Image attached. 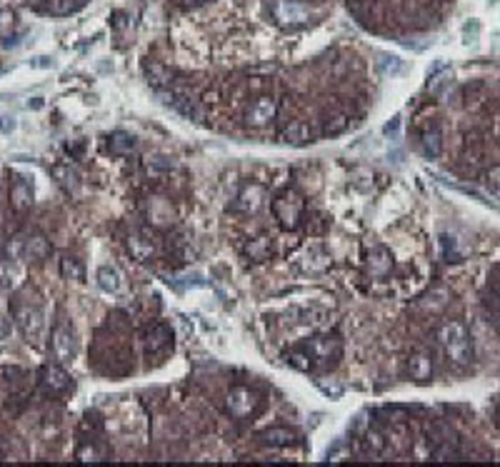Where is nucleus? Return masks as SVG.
Here are the masks:
<instances>
[{"mask_svg": "<svg viewBox=\"0 0 500 467\" xmlns=\"http://www.w3.org/2000/svg\"><path fill=\"white\" fill-rule=\"evenodd\" d=\"M435 342H438L440 352L446 357V363L458 373L475 368L478 363V350H475V337L463 320L451 318L435 328Z\"/></svg>", "mask_w": 500, "mask_h": 467, "instance_id": "obj_1", "label": "nucleus"}, {"mask_svg": "<svg viewBox=\"0 0 500 467\" xmlns=\"http://www.w3.org/2000/svg\"><path fill=\"white\" fill-rule=\"evenodd\" d=\"M341 357V342L336 337H313L310 342L303 345V350L298 355H291V363L298 365L300 360H308V368H315V365H330L336 363Z\"/></svg>", "mask_w": 500, "mask_h": 467, "instance_id": "obj_2", "label": "nucleus"}, {"mask_svg": "<svg viewBox=\"0 0 500 467\" xmlns=\"http://www.w3.org/2000/svg\"><path fill=\"white\" fill-rule=\"evenodd\" d=\"M13 318H16L20 335L30 345H40L45 340V315L40 308H35V305H16Z\"/></svg>", "mask_w": 500, "mask_h": 467, "instance_id": "obj_3", "label": "nucleus"}, {"mask_svg": "<svg viewBox=\"0 0 500 467\" xmlns=\"http://www.w3.org/2000/svg\"><path fill=\"white\" fill-rule=\"evenodd\" d=\"M310 8L300 0H275L273 3V18L281 25L286 27H298V25H305L310 20Z\"/></svg>", "mask_w": 500, "mask_h": 467, "instance_id": "obj_4", "label": "nucleus"}, {"mask_svg": "<svg viewBox=\"0 0 500 467\" xmlns=\"http://www.w3.org/2000/svg\"><path fill=\"white\" fill-rule=\"evenodd\" d=\"M8 253L20 260H43L50 255V245L43 235H25V237H16V240L8 245Z\"/></svg>", "mask_w": 500, "mask_h": 467, "instance_id": "obj_5", "label": "nucleus"}, {"mask_svg": "<svg viewBox=\"0 0 500 467\" xmlns=\"http://www.w3.org/2000/svg\"><path fill=\"white\" fill-rule=\"evenodd\" d=\"M295 265H298V270H303V273L318 275L330 268V255L325 253L323 245L313 242V245H305L300 253L295 255Z\"/></svg>", "mask_w": 500, "mask_h": 467, "instance_id": "obj_6", "label": "nucleus"}, {"mask_svg": "<svg viewBox=\"0 0 500 467\" xmlns=\"http://www.w3.org/2000/svg\"><path fill=\"white\" fill-rule=\"evenodd\" d=\"M273 213H275V218L281 220L283 228H295L298 220H300V215H303V200L298 198L295 192L288 190L275 198Z\"/></svg>", "mask_w": 500, "mask_h": 467, "instance_id": "obj_7", "label": "nucleus"}, {"mask_svg": "<svg viewBox=\"0 0 500 467\" xmlns=\"http://www.w3.org/2000/svg\"><path fill=\"white\" fill-rule=\"evenodd\" d=\"M160 98H163L165 105H171L173 110H178L183 118H188V120H195L200 123L203 120V110H200V105L195 103V100L190 98V95L185 93H176V90H171V93H160Z\"/></svg>", "mask_w": 500, "mask_h": 467, "instance_id": "obj_8", "label": "nucleus"}, {"mask_svg": "<svg viewBox=\"0 0 500 467\" xmlns=\"http://www.w3.org/2000/svg\"><path fill=\"white\" fill-rule=\"evenodd\" d=\"M255 405H258V397H255V392L248 390V387H236V390H231V395H228L226 400L228 412L238 420L248 418V415L255 410Z\"/></svg>", "mask_w": 500, "mask_h": 467, "instance_id": "obj_9", "label": "nucleus"}, {"mask_svg": "<svg viewBox=\"0 0 500 467\" xmlns=\"http://www.w3.org/2000/svg\"><path fill=\"white\" fill-rule=\"evenodd\" d=\"M433 373H435V365H433V355H430V352L420 350L408 357V375H410V380H415V382H430Z\"/></svg>", "mask_w": 500, "mask_h": 467, "instance_id": "obj_10", "label": "nucleus"}, {"mask_svg": "<svg viewBox=\"0 0 500 467\" xmlns=\"http://www.w3.org/2000/svg\"><path fill=\"white\" fill-rule=\"evenodd\" d=\"M393 273V255L391 250H385L383 245L373 247L368 253V275L375 280H383Z\"/></svg>", "mask_w": 500, "mask_h": 467, "instance_id": "obj_11", "label": "nucleus"}, {"mask_svg": "<svg viewBox=\"0 0 500 467\" xmlns=\"http://www.w3.org/2000/svg\"><path fill=\"white\" fill-rule=\"evenodd\" d=\"M418 143H420V150H423V155L428 160H438L440 155H443V130H440L438 123L423 127Z\"/></svg>", "mask_w": 500, "mask_h": 467, "instance_id": "obj_12", "label": "nucleus"}, {"mask_svg": "<svg viewBox=\"0 0 500 467\" xmlns=\"http://www.w3.org/2000/svg\"><path fill=\"white\" fill-rule=\"evenodd\" d=\"M53 352L63 365L73 363V357H75V340H73V332L68 328L53 330Z\"/></svg>", "mask_w": 500, "mask_h": 467, "instance_id": "obj_13", "label": "nucleus"}, {"mask_svg": "<svg viewBox=\"0 0 500 467\" xmlns=\"http://www.w3.org/2000/svg\"><path fill=\"white\" fill-rule=\"evenodd\" d=\"M275 113H278V103H275L273 98H260L253 103V108L248 110V125L253 127H263L268 125L270 120L275 118Z\"/></svg>", "mask_w": 500, "mask_h": 467, "instance_id": "obj_14", "label": "nucleus"}, {"mask_svg": "<svg viewBox=\"0 0 500 467\" xmlns=\"http://www.w3.org/2000/svg\"><path fill=\"white\" fill-rule=\"evenodd\" d=\"M71 382L68 373L61 368V365H45L43 373H40V385H43V390L50 392V395H58L63 392Z\"/></svg>", "mask_w": 500, "mask_h": 467, "instance_id": "obj_15", "label": "nucleus"}, {"mask_svg": "<svg viewBox=\"0 0 500 467\" xmlns=\"http://www.w3.org/2000/svg\"><path fill=\"white\" fill-rule=\"evenodd\" d=\"M98 287L103 292H108V295H121L123 290H126V282H123V275L118 268H113V265H103V268L98 270Z\"/></svg>", "mask_w": 500, "mask_h": 467, "instance_id": "obj_16", "label": "nucleus"}, {"mask_svg": "<svg viewBox=\"0 0 500 467\" xmlns=\"http://www.w3.org/2000/svg\"><path fill=\"white\" fill-rule=\"evenodd\" d=\"M263 203H265V190L263 187L260 185H248L245 190L238 195L236 208L240 210V213L253 215V213H258V210L263 208Z\"/></svg>", "mask_w": 500, "mask_h": 467, "instance_id": "obj_17", "label": "nucleus"}, {"mask_svg": "<svg viewBox=\"0 0 500 467\" xmlns=\"http://www.w3.org/2000/svg\"><path fill=\"white\" fill-rule=\"evenodd\" d=\"M11 203L16 210H28L33 205V182L28 178H16V182L11 187Z\"/></svg>", "mask_w": 500, "mask_h": 467, "instance_id": "obj_18", "label": "nucleus"}, {"mask_svg": "<svg viewBox=\"0 0 500 467\" xmlns=\"http://www.w3.org/2000/svg\"><path fill=\"white\" fill-rule=\"evenodd\" d=\"M310 140H313V130H310L308 123H291V125H286V130L281 132V143L286 145H295V148H300V145H308Z\"/></svg>", "mask_w": 500, "mask_h": 467, "instance_id": "obj_19", "label": "nucleus"}, {"mask_svg": "<svg viewBox=\"0 0 500 467\" xmlns=\"http://www.w3.org/2000/svg\"><path fill=\"white\" fill-rule=\"evenodd\" d=\"M260 440H263V445L268 447H288L295 442V432H293L291 428H270L260 435Z\"/></svg>", "mask_w": 500, "mask_h": 467, "instance_id": "obj_20", "label": "nucleus"}, {"mask_svg": "<svg viewBox=\"0 0 500 467\" xmlns=\"http://www.w3.org/2000/svg\"><path fill=\"white\" fill-rule=\"evenodd\" d=\"M53 178L58 182H61L63 187H66L68 192H78V187H80V178H78V173L73 170L68 163H61V165H53Z\"/></svg>", "mask_w": 500, "mask_h": 467, "instance_id": "obj_21", "label": "nucleus"}, {"mask_svg": "<svg viewBox=\"0 0 500 467\" xmlns=\"http://www.w3.org/2000/svg\"><path fill=\"white\" fill-rule=\"evenodd\" d=\"M128 250H130V255L138 260V263H145V260L153 258V242L145 240L143 235H128Z\"/></svg>", "mask_w": 500, "mask_h": 467, "instance_id": "obj_22", "label": "nucleus"}, {"mask_svg": "<svg viewBox=\"0 0 500 467\" xmlns=\"http://www.w3.org/2000/svg\"><path fill=\"white\" fill-rule=\"evenodd\" d=\"M83 3H85V0H45L43 11L48 13V15L63 18V15H71V13H75L78 8L83 6Z\"/></svg>", "mask_w": 500, "mask_h": 467, "instance_id": "obj_23", "label": "nucleus"}, {"mask_svg": "<svg viewBox=\"0 0 500 467\" xmlns=\"http://www.w3.org/2000/svg\"><path fill=\"white\" fill-rule=\"evenodd\" d=\"M171 345V330L158 325L148 332V352H160Z\"/></svg>", "mask_w": 500, "mask_h": 467, "instance_id": "obj_24", "label": "nucleus"}, {"mask_svg": "<svg viewBox=\"0 0 500 467\" xmlns=\"http://www.w3.org/2000/svg\"><path fill=\"white\" fill-rule=\"evenodd\" d=\"M135 150V140H133L128 132H116V135L110 137V153L116 155H128Z\"/></svg>", "mask_w": 500, "mask_h": 467, "instance_id": "obj_25", "label": "nucleus"}, {"mask_svg": "<svg viewBox=\"0 0 500 467\" xmlns=\"http://www.w3.org/2000/svg\"><path fill=\"white\" fill-rule=\"evenodd\" d=\"M268 255H270L268 237H255V240H250V245H248V258L255 260V263H263V260H268Z\"/></svg>", "mask_w": 500, "mask_h": 467, "instance_id": "obj_26", "label": "nucleus"}, {"mask_svg": "<svg viewBox=\"0 0 500 467\" xmlns=\"http://www.w3.org/2000/svg\"><path fill=\"white\" fill-rule=\"evenodd\" d=\"M378 68L385 73V75H401L403 73V61L398 55H388V53H380L378 55Z\"/></svg>", "mask_w": 500, "mask_h": 467, "instance_id": "obj_27", "label": "nucleus"}, {"mask_svg": "<svg viewBox=\"0 0 500 467\" xmlns=\"http://www.w3.org/2000/svg\"><path fill=\"white\" fill-rule=\"evenodd\" d=\"M365 447H368V452H373V455H380V452L385 450V440H383V435H380L375 428L365 432Z\"/></svg>", "mask_w": 500, "mask_h": 467, "instance_id": "obj_28", "label": "nucleus"}, {"mask_svg": "<svg viewBox=\"0 0 500 467\" xmlns=\"http://www.w3.org/2000/svg\"><path fill=\"white\" fill-rule=\"evenodd\" d=\"M346 127H348V118L346 116H336V118H328V120H325L323 132L325 135H341Z\"/></svg>", "mask_w": 500, "mask_h": 467, "instance_id": "obj_29", "label": "nucleus"}, {"mask_svg": "<svg viewBox=\"0 0 500 467\" xmlns=\"http://www.w3.org/2000/svg\"><path fill=\"white\" fill-rule=\"evenodd\" d=\"M16 285V270L11 268V263L0 265V290H11Z\"/></svg>", "mask_w": 500, "mask_h": 467, "instance_id": "obj_30", "label": "nucleus"}, {"mask_svg": "<svg viewBox=\"0 0 500 467\" xmlns=\"http://www.w3.org/2000/svg\"><path fill=\"white\" fill-rule=\"evenodd\" d=\"M168 77H171V70H168V68H163V66H150L148 68V80L153 82V85H163Z\"/></svg>", "mask_w": 500, "mask_h": 467, "instance_id": "obj_31", "label": "nucleus"}, {"mask_svg": "<svg viewBox=\"0 0 500 467\" xmlns=\"http://www.w3.org/2000/svg\"><path fill=\"white\" fill-rule=\"evenodd\" d=\"M16 23V15H13L11 8H0V33H8Z\"/></svg>", "mask_w": 500, "mask_h": 467, "instance_id": "obj_32", "label": "nucleus"}, {"mask_svg": "<svg viewBox=\"0 0 500 467\" xmlns=\"http://www.w3.org/2000/svg\"><path fill=\"white\" fill-rule=\"evenodd\" d=\"M63 273H66V275H75V278H83V270L80 268H78V263H75V260H71V258H66V260H63Z\"/></svg>", "mask_w": 500, "mask_h": 467, "instance_id": "obj_33", "label": "nucleus"}, {"mask_svg": "<svg viewBox=\"0 0 500 467\" xmlns=\"http://www.w3.org/2000/svg\"><path fill=\"white\" fill-rule=\"evenodd\" d=\"M16 130V118L0 116V132H13Z\"/></svg>", "mask_w": 500, "mask_h": 467, "instance_id": "obj_34", "label": "nucleus"}, {"mask_svg": "<svg viewBox=\"0 0 500 467\" xmlns=\"http://www.w3.org/2000/svg\"><path fill=\"white\" fill-rule=\"evenodd\" d=\"M30 66H35V68H50V66H53V61H50V58H35V61L30 63Z\"/></svg>", "mask_w": 500, "mask_h": 467, "instance_id": "obj_35", "label": "nucleus"}, {"mask_svg": "<svg viewBox=\"0 0 500 467\" xmlns=\"http://www.w3.org/2000/svg\"><path fill=\"white\" fill-rule=\"evenodd\" d=\"M495 425H498V430H500V400H498V405H495Z\"/></svg>", "mask_w": 500, "mask_h": 467, "instance_id": "obj_36", "label": "nucleus"}]
</instances>
